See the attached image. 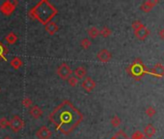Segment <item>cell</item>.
<instances>
[{"instance_id": "obj_16", "label": "cell", "mask_w": 164, "mask_h": 139, "mask_svg": "<svg viewBox=\"0 0 164 139\" xmlns=\"http://www.w3.org/2000/svg\"><path fill=\"white\" fill-rule=\"evenodd\" d=\"M8 52H9L8 48H7V46H5L1 42H0V60L7 61L6 55L8 54Z\"/></svg>"}, {"instance_id": "obj_3", "label": "cell", "mask_w": 164, "mask_h": 139, "mask_svg": "<svg viewBox=\"0 0 164 139\" xmlns=\"http://www.w3.org/2000/svg\"><path fill=\"white\" fill-rule=\"evenodd\" d=\"M17 4L18 2L17 0H6L5 2H3L0 5V12H1L4 16L9 17L15 12Z\"/></svg>"}, {"instance_id": "obj_25", "label": "cell", "mask_w": 164, "mask_h": 139, "mask_svg": "<svg viewBox=\"0 0 164 139\" xmlns=\"http://www.w3.org/2000/svg\"><path fill=\"white\" fill-rule=\"evenodd\" d=\"M145 113H146V115L148 116V117H154V116L156 115V113H157V111H156L155 107L150 106V107H148V108L146 109Z\"/></svg>"}, {"instance_id": "obj_9", "label": "cell", "mask_w": 164, "mask_h": 139, "mask_svg": "<svg viewBox=\"0 0 164 139\" xmlns=\"http://www.w3.org/2000/svg\"><path fill=\"white\" fill-rule=\"evenodd\" d=\"M29 114L31 115V117H33L34 119H39L40 117H42V116L43 111L38 106H33L32 107H30Z\"/></svg>"}, {"instance_id": "obj_2", "label": "cell", "mask_w": 164, "mask_h": 139, "mask_svg": "<svg viewBox=\"0 0 164 139\" xmlns=\"http://www.w3.org/2000/svg\"><path fill=\"white\" fill-rule=\"evenodd\" d=\"M58 14V10L47 0H42L29 11V17L37 19L42 25H47Z\"/></svg>"}, {"instance_id": "obj_31", "label": "cell", "mask_w": 164, "mask_h": 139, "mask_svg": "<svg viewBox=\"0 0 164 139\" xmlns=\"http://www.w3.org/2000/svg\"><path fill=\"white\" fill-rule=\"evenodd\" d=\"M110 139H118V138H117L116 136H113V137H112V138H110Z\"/></svg>"}, {"instance_id": "obj_5", "label": "cell", "mask_w": 164, "mask_h": 139, "mask_svg": "<svg viewBox=\"0 0 164 139\" xmlns=\"http://www.w3.org/2000/svg\"><path fill=\"white\" fill-rule=\"evenodd\" d=\"M72 71L71 70V68L68 66V64H66V63L61 64L57 68V75L63 80H68V78L70 76H72Z\"/></svg>"}, {"instance_id": "obj_29", "label": "cell", "mask_w": 164, "mask_h": 139, "mask_svg": "<svg viewBox=\"0 0 164 139\" xmlns=\"http://www.w3.org/2000/svg\"><path fill=\"white\" fill-rule=\"evenodd\" d=\"M158 36L160 37L161 40H164V29L159 30V32H158Z\"/></svg>"}, {"instance_id": "obj_27", "label": "cell", "mask_w": 164, "mask_h": 139, "mask_svg": "<svg viewBox=\"0 0 164 139\" xmlns=\"http://www.w3.org/2000/svg\"><path fill=\"white\" fill-rule=\"evenodd\" d=\"M143 138H144V134L142 133L141 131H135V132L132 134V136H131L130 139H143Z\"/></svg>"}, {"instance_id": "obj_12", "label": "cell", "mask_w": 164, "mask_h": 139, "mask_svg": "<svg viewBox=\"0 0 164 139\" xmlns=\"http://www.w3.org/2000/svg\"><path fill=\"white\" fill-rule=\"evenodd\" d=\"M45 28H46V31L49 35H54V34H55L59 30L58 25L56 24L55 22H52V21H50L49 23H47V24L45 26Z\"/></svg>"}, {"instance_id": "obj_28", "label": "cell", "mask_w": 164, "mask_h": 139, "mask_svg": "<svg viewBox=\"0 0 164 139\" xmlns=\"http://www.w3.org/2000/svg\"><path fill=\"white\" fill-rule=\"evenodd\" d=\"M8 126H9V121L6 118L0 119V127H1V129H6Z\"/></svg>"}, {"instance_id": "obj_6", "label": "cell", "mask_w": 164, "mask_h": 139, "mask_svg": "<svg viewBox=\"0 0 164 139\" xmlns=\"http://www.w3.org/2000/svg\"><path fill=\"white\" fill-rule=\"evenodd\" d=\"M36 136H37L38 139H50L51 136H52V132L47 126H42V127H40V129L37 131Z\"/></svg>"}, {"instance_id": "obj_19", "label": "cell", "mask_w": 164, "mask_h": 139, "mask_svg": "<svg viewBox=\"0 0 164 139\" xmlns=\"http://www.w3.org/2000/svg\"><path fill=\"white\" fill-rule=\"evenodd\" d=\"M88 35H89L90 38L96 39L100 36V30H98L97 27H91L88 29Z\"/></svg>"}, {"instance_id": "obj_1", "label": "cell", "mask_w": 164, "mask_h": 139, "mask_svg": "<svg viewBox=\"0 0 164 139\" xmlns=\"http://www.w3.org/2000/svg\"><path fill=\"white\" fill-rule=\"evenodd\" d=\"M83 114L68 100H63L48 115V119L56 130L62 134L68 135L83 121Z\"/></svg>"}, {"instance_id": "obj_14", "label": "cell", "mask_w": 164, "mask_h": 139, "mask_svg": "<svg viewBox=\"0 0 164 139\" xmlns=\"http://www.w3.org/2000/svg\"><path fill=\"white\" fill-rule=\"evenodd\" d=\"M144 134H145L147 137H149V138L152 137V136H154V135L156 134V129H155V126H152V124H149L148 126H146L145 129H144Z\"/></svg>"}, {"instance_id": "obj_21", "label": "cell", "mask_w": 164, "mask_h": 139, "mask_svg": "<svg viewBox=\"0 0 164 139\" xmlns=\"http://www.w3.org/2000/svg\"><path fill=\"white\" fill-rule=\"evenodd\" d=\"M91 44H92V43L89 39H83L80 42V45L82 46L83 49H88L91 46Z\"/></svg>"}, {"instance_id": "obj_11", "label": "cell", "mask_w": 164, "mask_h": 139, "mask_svg": "<svg viewBox=\"0 0 164 139\" xmlns=\"http://www.w3.org/2000/svg\"><path fill=\"white\" fill-rule=\"evenodd\" d=\"M157 4V1H151V0H148V1H145L143 4H142L140 6V8L142 11L145 12V13H149V12H151L154 6Z\"/></svg>"}, {"instance_id": "obj_7", "label": "cell", "mask_w": 164, "mask_h": 139, "mask_svg": "<svg viewBox=\"0 0 164 139\" xmlns=\"http://www.w3.org/2000/svg\"><path fill=\"white\" fill-rule=\"evenodd\" d=\"M81 86L86 92L90 93L96 88V82L91 77H85L81 82Z\"/></svg>"}, {"instance_id": "obj_30", "label": "cell", "mask_w": 164, "mask_h": 139, "mask_svg": "<svg viewBox=\"0 0 164 139\" xmlns=\"http://www.w3.org/2000/svg\"><path fill=\"white\" fill-rule=\"evenodd\" d=\"M3 139H12V138H11L10 136H6V137H4Z\"/></svg>"}, {"instance_id": "obj_15", "label": "cell", "mask_w": 164, "mask_h": 139, "mask_svg": "<svg viewBox=\"0 0 164 139\" xmlns=\"http://www.w3.org/2000/svg\"><path fill=\"white\" fill-rule=\"evenodd\" d=\"M152 74L157 76H163L164 75V67L161 64H157L155 68L152 69Z\"/></svg>"}, {"instance_id": "obj_20", "label": "cell", "mask_w": 164, "mask_h": 139, "mask_svg": "<svg viewBox=\"0 0 164 139\" xmlns=\"http://www.w3.org/2000/svg\"><path fill=\"white\" fill-rule=\"evenodd\" d=\"M111 34H112L111 29H109L107 26H104L102 30H100V35H102L103 38H108Z\"/></svg>"}, {"instance_id": "obj_24", "label": "cell", "mask_w": 164, "mask_h": 139, "mask_svg": "<svg viewBox=\"0 0 164 139\" xmlns=\"http://www.w3.org/2000/svg\"><path fill=\"white\" fill-rule=\"evenodd\" d=\"M68 83L72 87H75L76 85H77V83H78V79L76 78L75 76H70L68 78Z\"/></svg>"}, {"instance_id": "obj_23", "label": "cell", "mask_w": 164, "mask_h": 139, "mask_svg": "<svg viewBox=\"0 0 164 139\" xmlns=\"http://www.w3.org/2000/svg\"><path fill=\"white\" fill-rule=\"evenodd\" d=\"M22 106L26 108H30L33 106V101L30 98H24L22 100Z\"/></svg>"}, {"instance_id": "obj_10", "label": "cell", "mask_w": 164, "mask_h": 139, "mask_svg": "<svg viewBox=\"0 0 164 139\" xmlns=\"http://www.w3.org/2000/svg\"><path fill=\"white\" fill-rule=\"evenodd\" d=\"M150 31L147 27H142L140 28L139 30L137 31H134V35H135V37L139 40H144L148 37V35H149Z\"/></svg>"}, {"instance_id": "obj_13", "label": "cell", "mask_w": 164, "mask_h": 139, "mask_svg": "<svg viewBox=\"0 0 164 139\" xmlns=\"http://www.w3.org/2000/svg\"><path fill=\"white\" fill-rule=\"evenodd\" d=\"M86 74H87L86 69H85L84 67H82V66L77 67V68H76V69L74 70V75H75L76 78L78 77V79L84 78V77L86 76Z\"/></svg>"}, {"instance_id": "obj_4", "label": "cell", "mask_w": 164, "mask_h": 139, "mask_svg": "<svg viewBox=\"0 0 164 139\" xmlns=\"http://www.w3.org/2000/svg\"><path fill=\"white\" fill-rule=\"evenodd\" d=\"M25 126L24 121L21 119L19 116H14V117L9 121V126L12 129L14 132H18L23 129Z\"/></svg>"}, {"instance_id": "obj_17", "label": "cell", "mask_w": 164, "mask_h": 139, "mask_svg": "<svg viewBox=\"0 0 164 139\" xmlns=\"http://www.w3.org/2000/svg\"><path fill=\"white\" fill-rule=\"evenodd\" d=\"M10 64L15 70H18L21 66H22V61H21V59L19 57H15V58H13L12 60H11Z\"/></svg>"}, {"instance_id": "obj_8", "label": "cell", "mask_w": 164, "mask_h": 139, "mask_svg": "<svg viewBox=\"0 0 164 139\" xmlns=\"http://www.w3.org/2000/svg\"><path fill=\"white\" fill-rule=\"evenodd\" d=\"M111 57H112V55H111L110 51L105 49H102L100 52L97 54V60L100 61V62H102V63H107V62H109V61H110V59H111Z\"/></svg>"}, {"instance_id": "obj_22", "label": "cell", "mask_w": 164, "mask_h": 139, "mask_svg": "<svg viewBox=\"0 0 164 139\" xmlns=\"http://www.w3.org/2000/svg\"><path fill=\"white\" fill-rule=\"evenodd\" d=\"M145 25L142 23L140 20H135V21H133L132 22V24H131V27H132V29L134 30V31H137V30H139L140 28H142V27H144Z\"/></svg>"}, {"instance_id": "obj_18", "label": "cell", "mask_w": 164, "mask_h": 139, "mask_svg": "<svg viewBox=\"0 0 164 139\" xmlns=\"http://www.w3.org/2000/svg\"><path fill=\"white\" fill-rule=\"evenodd\" d=\"M17 41V36L14 32H10L6 36V42L10 44H14Z\"/></svg>"}, {"instance_id": "obj_26", "label": "cell", "mask_w": 164, "mask_h": 139, "mask_svg": "<svg viewBox=\"0 0 164 139\" xmlns=\"http://www.w3.org/2000/svg\"><path fill=\"white\" fill-rule=\"evenodd\" d=\"M121 123H122V121L118 117V116H114V117L111 119V124L114 127H118L120 125H121Z\"/></svg>"}]
</instances>
